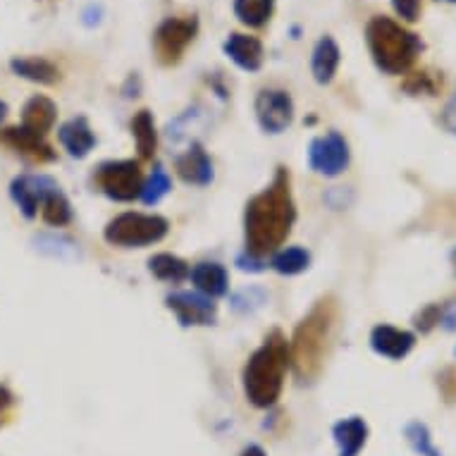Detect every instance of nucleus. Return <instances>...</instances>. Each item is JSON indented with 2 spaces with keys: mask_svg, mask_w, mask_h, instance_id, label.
Listing matches in <instances>:
<instances>
[{
  "mask_svg": "<svg viewBox=\"0 0 456 456\" xmlns=\"http://www.w3.org/2000/svg\"><path fill=\"white\" fill-rule=\"evenodd\" d=\"M294 220H297V208L289 191V173L280 167L268 187L247 203L244 234H247L248 254L263 258L277 251L292 232Z\"/></svg>",
  "mask_w": 456,
  "mask_h": 456,
  "instance_id": "obj_1",
  "label": "nucleus"
},
{
  "mask_svg": "<svg viewBox=\"0 0 456 456\" xmlns=\"http://www.w3.org/2000/svg\"><path fill=\"white\" fill-rule=\"evenodd\" d=\"M289 345L280 332H270L261 349H256L244 368V392L258 409H268L280 399L284 387V373L289 368Z\"/></svg>",
  "mask_w": 456,
  "mask_h": 456,
  "instance_id": "obj_2",
  "label": "nucleus"
},
{
  "mask_svg": "<svg viewBox=\"0 0 456 456\" xmlns=\"http://www.w3.org/2000/svg\"><path fill=\"white\" fill-rule=\"evenodd\" d=\"M366 41L373 62L385 75H402L411 68L423 51L420 38L413 31L389 17H373L366 27Z\"/></svg>",
  "mask_w": 456,
  "mask_h": 456,
  "instance_id": "obj_3",
  "label": "nucleus"
},
{
  "mask_svg": "<svg viewBox=\"0 0 456 456\" xmlns=\"http://www.w3.org/2000/svg\"><path fill=\"white\" fill-rule=\"evenodd\" d=\"M330 330H332V308L321 301L311 314L299 322L289 345V361L297 368L299 378H314L322 366L325 346H328Z\"/></svg>",
  "mask_w": 456,
  "mask_h": 456,
  "instance_id": "obj_4",
  "label": "nucleus"
},
{
  "mask_svg": "<svg viewBox=\"0 0 456 456\" xmlns=\"http://www.w3.org/2000/svg\"><path fill=\"white\" fill-rule=\"evenodd\" d=\"M167 220L143 213H122L105 227V241L112 247L142 248L158 244L167 234Z\"/></svg>",
  "mask_w": 456,
  "mask_h": 456,
  "instance_id": "obj_5",
  "label": "nucleus"
},
{
  "mask_svg": "<svg viewBox=\"0 0 456 456\" xmlns=\"http://www.w3.org/2000/svg\"><path fill=\"white\" fill-rule=\"evenodd\" d=\"M98 187L112 201H134L142 194V170L136 160H110L98 167L96 173Z\"/></svg>",
  "mask_w": 456,
  "mask_h": 456,
  "instance_id": "obj_6",
  "label": "nucleus"
},
{
  "mask_svg": "<svg viewBox=\"0 0 456 456\" xmlns=\"http://www.w3.org/2000/svg\"><path fill=\"white\" fill-rule=\"evenodd\" d=\"M199 22L196 17H170L158 27L153 45H156L158 61L163 65H175L187 51V45L194 41Z\"/></svg>",
  "mask_w": 456,
  "mask_h": 456,
  "instance_id": "obj_7",
  "label": "nucleus"
},
{
  "mask_svg": "<svg viewBox=\"0 0 456 456\" xmlns=\"http://www.w3.org/2000/svg\"><path fill=\"white\" fill-rule=\"evenodd\" d=\"M349 143L339 132H330L325 136H318L311 142L308 149V163L318 175L325 177H337L349 167Z\"/></svg>",
  "mask_w": 456,
  "mask_h": 456,
  "instance_id": "obj_8",
  "label": "nucleus"
},
{
  "mask_svg": "<svg viewBox=\"0 0 456 456\" xmlns=\"http://www.w3.org/2000/svg\"><path fill=\"white\" fill-rule=\"evenodd\" d=\"M256 118L263 132L282 134L294 120V103L287 91L263 89L256 98Z\"/></svg>",
  "mask_w": 456,
  "mask_h": 456,
  "instance_id": "obj_9",
  "label": "nucleus"
},
{
  "mask_svg": "<svg viewBox=\"0 0 456 456\" xmlns=\"http://www.w3.org/2000/svg\"><path fill=\"white\" fill-rule=\"evenodd\" d=\"M167 308L175 311L177 321L189 325H213L216 322V304L210 297L201 292H175L167 297Z\"/></svg>",
  "mask_w": 456,
  "mask_h": 456,
  "instance_id": "obj_10",
  "label": "nucleus"
},
{
  "mask_svg": "<svg viewBox=\"0 0 456 456\" xmlns=\"http://www.w3.org/2000/svg\"><path fill=\"white\" fill-rule=\"evenodd\" d=\"M58 184L45 175H22L10 184V194L24 213V217H37L38 206H44L45 196L58 191Z\"/></svg>",
  "mask_w": 456,
  "mask_h": 456,
  "instance_id": "obj_11",
  "label": "nucleus"
},
{
  "mask_svg": "<svg viewBox=\"0 0 456 456\" xmlns=\"http://www.w3.org/2000/svg\"><path fill=\"white\" fill-rule=\"evenodd\" d=\"M416 345V337L406 330L392 328V325H378L370 332V346L375 354H380L385 359L402 361L409 356V352Z\"/></svg>",
  "mask_w": 456,
  "mask_h": 456,
  "instance_id": "obj_12",
  "label": "nucleus"
},
{
  "mask_svg": "<svg viewBox=\"0 0 456 456\" xmlns=\"http://www.w3.org/2000/svg\"><path fill=\"white\" fill-rule=\"evenodd\" d=\"M0 142L8 143L10 149H15L17 153L37 160V163H48L55 158V153L51 151V146L44 142V136L37 134V132H29L27 127H10L3 129L0 134Z\"/></svg>",
  "mask_w": 456,
  "mask_h": 456,
  "instance_id": "obj_13",
  "label": "nucleus"
},
{
  "mask_svg": "<svg viewBox=\"0 0 456 456\" xmlns=\"http://www.w3.org/2000/svg\"><path fill=\"white\" fill-rule=\"evenodd\" d=\"M177 175L187 184H196V187H208L213 182V163H210L208 153L199 146V143H191L184 156L177 158Z\"/></svg>",
  "mask_w": 456,
  "mask_h": 456,
  "instance_id": "obj_14",
  "label": "nucleus"
},
{
  "mask_svg": "<svg viewBox=\"0 0 456 456\" xmlns=\"http://www.w3.org/2000/svg\"><path fill=\"white\" fill-rule=\"evenodd\" d=\"M224 53L247 72H258L263 65V44L256 37L232 34L224 41Z\"/></svg>",
  "mask_w": 456,
  "mask_h": 456,
  "instance_id": "obj_15",
  "label": "nucleus"
},
{
  "mask_svg": "<svg viewBox=\"0 0 456 456\" xmlns=\"http://www.w3.org/2000/svg\"><path fill=\"white\" fill-rule=\"evenodd\" d=\"M332 437H335L337 442L339 456H359V452L366 447L368 440L366 420L359 419V416L339 420V423L332 428Z\"/></svg>",
  "mask_w": 456,
  "mask_h": 456,
  "instance_id": "obj_16",
  "label": "nucleus"
},
{
  "mask_svg": "<svg viewBox=\"0 0 456 456\" xmlns=\"http://www.w3.org/2000/svg\"><path fill=\"white\" fill-rule=\"evenodd\" d=\"M58 136H61V143L68 149L69 156L75 158H84L96 146V136H94L89 122L84 120V118H75V120L65 122Z\"/></svg>",
  "mask_w": 456,
  "mask_h": 456,
  "instance_id": "obj_17",
  "label": "nucleus"
},
{
  "mask_svg": "<svg viewBox=\"0 0 456 456\" xmlns=\"http://www.w3.org/2000/svg\"><path fill=\"white\" fill-rule=\"evenodd\" d=\"M55 115H58V108H55V103H53L51 98L34 96L27 101V105H24L22 127L44 136L45 132L55 125Z\"/></svg>",
  "mask_w": 456,
  "mask_h": 456,
  "instance_id": "obj_18",
  "label": "nucleus"
},
{
  "mask_svg": "<svg viewBox=\"0 0 456 456\" xmlns=\"http://www.w3.org/2000/svg\"><path fill=\"white\" fill-rule=\"evenodd\" d=\"M191 282L196 284V289L206 297H223L227 294V270L220 265V263H199L191 273Z\"/></svg>",
  "mask_w": 456,
  "mask_h": 456,
  "instance_id": "obj_19",
  "label": "nucleus"
},
{
  "mask_svg": "<svg viewBox=\"0 0 456 456\" xmlns=\"http://www.w3.org/2000/svg\"><path fill=\"white\" fill-rule=\"evenodd\" d=\"M337 68H339V45L335 44L332 37H322L314 48V61H311V69L318 84H330L335 77Z\"/></svg>",
  "mask_w": 456,
  "mask_h": 456,
  "instance_id": "obj_20",
  "label": "nucleus"
},
{
  "mask_svg": "<svg viewBox=\"0 0 456 456\" xmlns=\"http://www.w3.org/2000/svg\"><path fill=\"white\" fill-rule=\"evenodd\" d=\"M10 68H12L17 77H24V79L37 84H45V86H51V84L61 79L58 68L51 61H45V58H15V61L10 62Z\"/></svg>",
  "mask_w": 456,
  "mask_h": 456,
  "instance_id": "obj_21",
  "label": "nucleus"
},
{
  "mask_svg": "<svg viewBox=\"0 0 456 456\" xmlns=\"http://www.w3.org/2000/svg\"><path fill=\"white\" fill-rule=\"evenodd\" d=\"M132 134H134L139 156H142L143 160H146V158H153V153H156L158 134L156 125H153V115H151L149 110L136 112L134 120H132Z\"/></svg>",
  "mask_w": 456,
  "mask_h": 456,
  "instance_id": "obj_22",
  "label": "nucleus"
},
{
  "mask_svg": "<svg viewBox=\"0 0 456 456\" xmlns=\"http://www.w3.org/2000/svg\"><path fill=\"white\" fill-rule=\"evenodd\" d=\"M149 270L163 282H182L189 277V265L173 254H156L149 261Z\"/></svg>",
  "mask_w": 456,
  "mask_h": 456,
  "instance_id": "obj_23",
  "label": "nucleus"
},
{
  "mask_svg": "<svg viewBox=\"0 0 456 456\" xmlns=\"http://www.w3.org/2000/svg\"><path fill=\"white\" fill-rule=\"evenodd\" d=\"M275 10V0H234V12L247 27H263L268 24Z\"/></svg>",
  "mask_w": 456,
  "mask_h": 456,
  "instance_id": "obj_24",
  "label": "nucleus"
},
{
  "mask_svg": "<svg viewBox=\"0 0 456 456\" xmlns=\"http://www.w3.org/2000/svg\"><path fill=\"white\" fill-rule=\"evenodd\" d=\"M308 263H311V256H308L306 248L292 247V248H284L280 254L273 258V268L280 273V275H299L304 270L308 268Z\"/></svg>",
  "mask_w": 456,
  "mask_h": 456,
  "instance_id": "obj_25",
  "label": "nucleus"
},
{
  "mask_svg": "<svg viewBox=\"0 0 456 456\" xmlns=\"http://www.w3.org/2000/svg\"><path fill=\"white\" fill-rule=\"evenodd\" d=\"M44 220L48 224H53V227H62V224H68L72 220V208H69V201L65 199L61 189L45 196Z\"/></svg>",
  "mask_w": 456,
  "mask_h": 456,
  "instance_id": "obj_26",
  "label": "nucleus"
},
{
  "mask_svg": "<svg viewBox=\"0 0 456 456\" xmlns=\"http://www.w3.org/2000/svg\"><path fill=\"white\" fill-rule=\"evenodd\" d=\"M406 440H409V444L413 447V452L420 456H442V452L433 444V437H430V430H428L423 423H419V420H413V423H409L404 430Z\"/></svg>",
  "mask_w": 456,
  "mask_h": 456,
  "instance_id": "obj_27",
  "label": "nucleus"
},
{
  "mask_svg": "<svg viewBox=\"0 0 456 456\" xmlns=\"http://www.w3.org/2000/svg\"><path fill=\"white\" fill-rule=\"evenodd\" d=\"M170 187H173V182H170V177H167V173H165L163 167L158 165L156 170H153V175L149 177V182L142 187L139 199H142L146 206H156V203L170 191Z\"/></svg>",
  "mask_w": 456,
  "mask_h": 456,
  "instance_id": "obj_28",
  "label": "nucleus"
},
{
  "mask_svg": "<svg viewBox=\"0 0 456 456\" xmlns=\"http://www.w3.org/2000/svg\"><path fill=\"white\" fill-rule=\"evenodd\" d=\"M437 86H442V79L433 77L430 72H416V75L404 84L406 91H411V94H428V96H435Z\"/></svg>",
  "mask_w": 456,
  "mask_h": 456,
  "instance_id": "obj_29",
  "label": "nucleus"
},
{
  "mask_svg": "<svg viewBox=\"0 0 456 456\" xmlns=\"http://www.w3.org/2000/svg\"><path fill=\"white\" fill-rule=\"evenodd\" d=\"M392 8L406 22H416L423 8V0H392Z\"/></svg>",
  "mask_w": 456,
  "mask_h": 456,
  "instance_id": "obj_30",
  "label": "nucleus"
},
{
  "mask_svg": "<svg viewBox=\"0 0 456 456\" xmlns=\"http://www.w3.org/2000/svg\"><path fill=\"white\" fill-rule=\"evenodd\" d=\"M435 325H440V306H435L433 304V306H426L419 315H416V328H419L420 332H430Z\"/></svg>",
  "mask_w": 456,
  "mask_h": 456,
  "instance_id": "obj_31",
  "label": "nucleus"
},
{
  "mask_svg": "<svg viewBox=\"0 0 456 456\" xmlns=\"http://www.w3.org/2000/svg\"><path fill=\"white\" fill-rule=\"evenodd\" d=\"M442 125H444L447 132L456 134V94L449 98L447 105H444V110H442Z\"/></svg>",
  "mask_w": 456,
  "mask_h": 456,
  "instance_id": "obj_32",
  "label": "nucleus"
},
{
  "mask_svg": "<svg viewBox=\"0 0 456 456\" xmlns=\"http://www.w3.org/2000/svg\"><path fill=\"white\" fill-rule=\"evenodd\" d=\"M440 325L444 330H456V301H449L440 308Z\"/></svg>",
  "mask_w": 456,
  "mask_h": 456,
  "instance_id": "obj_33",
  "label": "nucleus"
},
{
  "mask_svg": "<svg viewBox=\"0 0 456 456\" xmlns=\"http://www.w3.org/2000/svg\"><path fill=\"white\" fill-rule=\"evenodd\" d=\"M237 265H240L241 270H251V273H258V270H263V258H258V256L248 254V251H244V254L237 258Z\"/></svg>",
  "mask_w": 456,
  "mask_h": 456,
  "instance_id": "obj_34",
  "label": "nucleus"
},
{
  "mask_svg": "<svg viewBox=\"0 0 456 456\" xmlns=\"http://www.w3.org/2000/svg\"><path fill=\"white\" fill-rule=\"evenodd\" d=\"M10 404H12V395H10L8 387H3V385H0V413L5 411Z\"/></svg>",
  "mask_w": 456,
  "mask_h": 456,
  "instance_id": "obj_35",
  "label": "nucleus"
},
{
  "mask_svg": "<svg viewBox=\"0 0 456 456\" xmlns=\"http://www.w3.org/2000/svg\"><path fill=\"white\" fill-rule=\"evenodd\" d=\"M241 456H268V454H265L263 447H258V444H248V447L241 452Z\"/></svg>",
  "mask_w": 456,
  "mask_h": 456,
  "instance_id": "obj_36",
  "label": "nucleus"
},
{
  "mask_svg": "<svg viewBox=\"0 0 456 456\" xmlns=\"http://www.w3.org/2000/svg\"><path fill=\"white\" fill-rule=\"evenodd\" d=\"M5 115H8V105L0 101V122H3V118H5Z\"/></svg>",
  "mask_w": 456,
  "mask_h": 456,
  "instance_id": "obj_37",
  "label": "nucleus"
},
{
  "mask_svg": "<svg viewBox=\"0 0 456 456\" xmlns=\"http://www.w3.org/2000/svg\"><path fill=\"white\" fill-rule=\"evenodd\" d=\"M452 263H454V270H456V248H454V254H452Z\"/></svg>",
  "mask_w": 456,
  "mask_h": 456,
  "instance_id": "obj_38",
  "label": "nucleus"
},
{
  "mask_svg": "<svg viewBox=\"0 0 456 456\" xmlns=\"http://www.w3.org/2000/svg\"><path fill=\"white\" fill-rule=\"evenodd\" d=\"M442 3H452V5H456V0H442Z\"/></svg>",
  "mask_w": 456,
  "mask_h": 456,
  "instance_id": "obj_39",
  "label": "nucleus"
}]
</instances>
